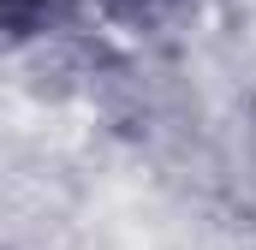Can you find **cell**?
<instances>
[{
    "mask_svg": "<svg viewBox=\"0 0 256 250\" xmlns=\"http://www.w3.org/2000/svg\"><path fill=\"white\" fill-rule=\"evenodd\" d=\"M84 6H90V0H0L6 42H12V48L54 42V36H66V30L84 24Z\"/></svg>",
    "mask_w": 256,
    "mask_h": 250,
    "instance_id": "obj_1",
    "label": "cell"
}]
</instances>
